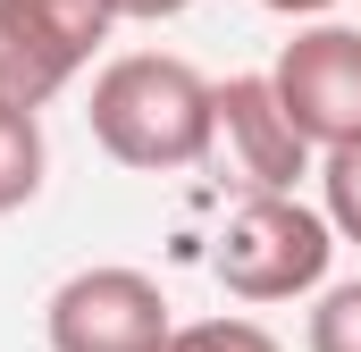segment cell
<instances>
[{
	"mask_svg": "<svg viewBox=\"0 0 361 352\" xmlns=\"http://www.w3.org/2000/svg\"><path fill=\"white\" fill-rule=\"evenodd\" d=\"M92 143L135 176H177L202 168L219 143V84L177 59V51H126L92 76Z\"/></svg>",
	"mask_w": 361,
	"mask_h": 352,
	"instance_id": "1",
	"label": "cell"
},
{
	"mask_svg": "<svg viewBox=\"0 0 361 352\" xmlns=\"http://www.w3.org/2000/svg\"><path fill=\"white\" fill-rule=\"evenodd\" d=\"M328 260H336V227L302 193H252V201H235V218L210 244V277L235 302H252V310L319 294L328 285Z\"/></svg>",
	"mask_w": 361,
	"mask_h": 352,
	"instance_id": "2",
	"label": "cell"
},
{
	"mask_svg": "<svg viewBox=\"0 0 361 352\" xmlns=\"http://www.w3.org/2000/svg\"><path fill=\"white\" fill-rule=\"evenodd\" d=\"M118 34L109 0H0V109H51Z\"/></svg>",
	"mask_w": 361,
	"mask_h": 352,
	"instance_id": "3",
	"label": "cell"
},
{
	"mask_svg": "<svg viewBox=\"0 0 361 352\" xmlns=\"http://www.w3.org/2000/svg\"><path fill=\"white\" fill-rule=\"evenodd\" d=\"M169 327L177 319H169L160 277H143V268H126V260L76 268L42 302V344L51 352H160Z\"/></svg>",
	"mask_w": 361,
	"mask_h": 352,
	"instance_id": "4",
	"label": "cell"
},
{
	"mask_svg": "<svg viewBox=\"0 0 361 352\" xmlns=\"http://www.w3.org/2000/svg\"><path fill=\"white\" fill-rule=\"evenodd\" d=\"M277 101H286V118H294V134L328 160V151H353L361 143V25H336V17H319V25H302L286 51H277L269 68Z\"/></svg>",
	"mask_w": 361,
	"mask_h": 352,
	"instance_id": "5",
	"label": "cell"
},
{
	"mask_svg": "<svg viewBox=\"0 0 361 352\" xmlns=\"http://www.w3.org/2000/svg\"><path fill=\"white\" fill-rule=\"evenodd\" d=\"M210 160L244 184V201L252 193H294L302 176H319V151L294 134V118H286L269 76H227L219 84V143H210Z\"/></svg>",
	"mask_w": 361,
	"mask_h": 352,
	"instance_id": "6",
	"label": "cell"
},
{
	"mask_svg": "<svg viewBox=\"0 0 361 352\" xmlns=\"http://www.w3.org/2000/svg\"><path fill=\"white\" fill-rule=\"evenodd\" d=\"M51 176V143H42V118L34 109H0V218L25 210Z\"/></svg>",
	"mask_w": 361,
	"mask_h": 352,
	"instance_id": "7",
	"label": "cell"
},
{
	"mask_svg": "<svg viewBox=\"0 0 361 352\" xmlns=\"http://www.w3.org/2000/svg\"><path fill=\"white\" fill-rule=\"evenodd\" d=\"M302 352H361V277H345V285H319L311 327H302Z\"/></svg>",
	"mask_w": 361,
	"mask_h": 352,
	"instance_id": "8",
	"label": "cell"
},
{
	"mask_svg": "<svg viewBox=\"0 0 361 352\" xmlns=\"http://www.w3.org/2000/svg\"><path fill=\"white\" fill-rule=\"evenodd\" d=\"M319 218L336 227V244H361V143L319 160Z\"/></svg>",
	"mask_w": 361,
	"mask_h": 352,
	"instance_id": "9",
	"label": "cell"
},
{
	"mask_svg": "<svg viewBox=\"0 0 361 352\" xmlns=\"http://www.w3.org/2000/svg\"><path fill=\"white\" fill-rule=\"evenodd\" d=\"M160 352H286L261 327V319H244V310H227V319H193V327H169V344Z\"/></svg>",
	"mask_w": 361,
	"mask_h": 352,
	"instance_id": "10",
	"label": "cell"
},
{
	"mask_svg": "<svg viewBox=\"0 0 361 352\" xmlns=\"http://www.w3.org/2000/svg\"><path fill=\"white\" fill-rule=\"evenodd\" d=\"M118 8V25H169V17H185L193 0H109Z\"/></svg>",
	"mask_w": 361,
	"mask_h": 352,
	"instance_id": "11",
	"label": "cell"
},
{
	"mask_svg": "<svg viewBox=\"0 0 361 352\" xmlns=\"http://www.w3.org/2000/svg\"><path fill=\"white\" fill-rule=\"evenodd\" d=\"M261 8H269V17H302V25H319L336 0H261Z\"/></svg>",
	"mask_w": 361,
	"mask_h": 352,
	"instance_id": "12",
	"label": "cell"
}]
</instances>
